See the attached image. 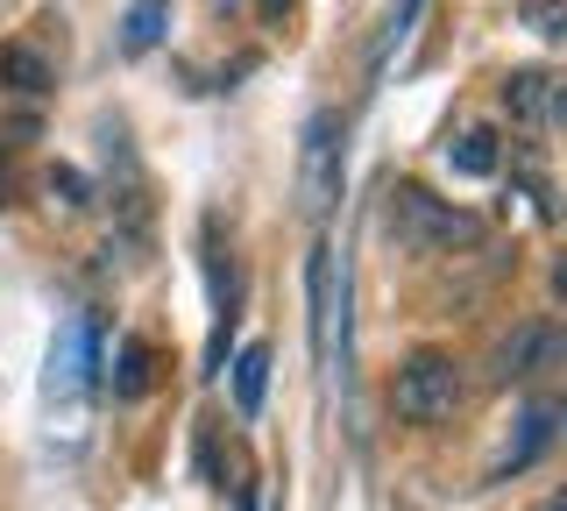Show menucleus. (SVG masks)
Returning a JSON list of instances; mask_svg holds the SVG:
<instances>
[{
    "mask_svg": "<svg viewBox=\"0 0 567 511\" xmlns=\"http://www.w3.org/2000/svg\"><path fill=\"white\" fill-rule=\"evenodd\" d=\"M348 292H354L348 249H333V242H312V256H306V306H312V362L327 369V377H341V391H348Z\"/></svg>",
    "mask_w": 567,
    "mask_h": 511,
    "instance_id": "obj_1",
    "label": "nucleus"
},
{
    "mask_svg": "<svg viewBox=\"0 0 567 511\" xmlns=\"http://www.w3.org/2000/svg\"><path fill=\"white\" fill-rule=\"evenodd\" d=\"M348 200V121L341 108H312L306 135H298V206L306 221L327 227Z\"/></svg>",
    "mask_w": 567,
    "mask_h": 511,
    "instance_id": "obj_2",
    "label": "nucleus"
},
{
    "mask_svg": "<svg viewBox=\"0 0 567 511\" xmlns=\"http://www.w3.org/2000/svg\"><path fill=\"white\" fill-rule=\"evenodd\" d=\"M390 235L412 256H440V249H468L483 235V221L447 206V200H433V192H419V185H398L390 192Z\"/></svg>",
    "mask_w": 567,
    "mask_h": 511,
    "instance_id": "obj_3",
    "label": "nucleus"
},
{
    "mask_svg": "<svg viewBox=\"0 0 567 511\" xmlns=\"http://www.w3.org/2000/svg\"><path fill=\"white\" fill-rule=\"evenodd\" d=\"M390 412H398L404 427H447L461 412V369L447 356H433V348H419V356L398 362V377H390Z\"/></svg>",
    "mask_w": 567,
    "mask_h": 511,
    "instance_id": "obj_4",
    "label": "nucleus"
},
{
    "mask_svg": "<svg viewBox=\"0 0 567 511\" xmlns=\"http://www.w3.org/2000/svg\"><path fill=\"white\" fill-rule=\"evenodd\" d=\"M100 384V320L93 313H64V327L50 334V362H43V398L50 405H85V391Z\"/></svg>",
    "mask_w": 567,
    "mask_h": 511,
    "instance_id": "obj_5",
    "label": "nucleus"
},
{
    "mask_svg": "<svg viewBox=\"0 0 567 511\" xmlns=\"http://www.w3.org/2000/svg\"><path fill=\"white\" fill-rule=\"evenodd\" d=\"M554 440H560V405H554V398L525 405V412H518V433H511L504 454L489 462V483H511V476H525L546 448H554Z\"/></svg>",
    "mask_w": 567,
    "mask_h": 511,
    "instance_id": "obj_6",
    "label": "nucleus"
},
{
    "mask_svg": "<svg viewBox=\"0 0 567 511\" xmlns=\"http://www.w3.org/2000/svg\"><path fill=\"white\" fill-rule=\"evenodd\" d=\"M554 362H560V327L532 320L489 356V384H525V377H539V369H554Z\"/></svg>",
    "mask_w": 567,
    "mask_h": 511,
    "instance_id": "obj_7",
    "label": "nucleus"
},
{
    "mask_svg": "<svg viewBox=\"0 0 567 511\" xmlns=\"http://www.w3.org/2000/svg\"><path fill=\"white\" fill-rule=\"evenodd\" d=\"M50 85H58V72H50V58L35 43H0V93H8L22 114L43 108Z\"/></svg>",
    "mask_w": 567,
    "mask_h": 511,
    "instance_id": "obj_8",
    "label": "nucleus"
},
{
    "mask_svg": "<svg viewBox=\"0 0 567 511\" xmlns=\"http://www.w3.org/2000/svg\"><path fill=\"white\" fill-rule=\"evenodd\" d=\"M106 391H114L121 405H135V398H150V391H156V348L142 341V334L114 341V369H106Z\"/></svg>",
    "mask_w": 567,
    "mask_h": 511,
    "instance_id": "obj_9",
    "label": "nucleus"
},
{
    "mask_svg": "<svg viewBox=\"0 0 567 511\" xmlns=\"http://www.w3.org/2000/svg\"><path fill=\"white\" fill-rule=\"evenodd\" d=\"M227 377H235V412H241V419H256V412H262V398H270V341L235 348Z\"/></svg>",
    "mask_w": 567,
    "mask_h": 511,
    "instance_id": "obj_10",
    "label": "nucleus"
},
{
    "mask_svg": "<svg viewBox=\"0 0 567 511\" xmlns=\"http://www.w3.org/2000/svg\"><path fill=\"white\" fill-rule=\"evenodd\" d=\"M164 37H171V0H128V14H121V50H128V58H150Z\"/></svg>",
    "mask_w": 567,
    "mask_h": 511,
    "instance_id": "obj_11",
    "label": "nucleus"
},
{
    "mask_svg": "<svg viewBox=\"0 0 567 511\" xmlns=\"http://www.w3.org/2000/svg\"><path fill=\"white\" fill-rule=\"evenodd\" d=\"M447 164L461 171V178H496V164H504V156H496V135L489 129H461L454 143H447Z\"/></svg>",
    "mask_w": 567,
    "mask_h": 511,
    "instance_id": "obj_12",
    "label": "nucleus"
},
{
    "mask_svg": "<svg viewBox=\"0 0 567 511\" xmlns=\"http://www.w3.org/2000/svg\"><path fill=\"white\" fill-rule=\"evenodd\" d=\"M504 108L518 121H546V114H554V79H546V72H511L504 79Z\"/></svg>",
    "mask_w": 567,
    "mask_h": 511,
    "instance_id": "obj_13",
    "label": "nucleus"
},
{
    "mask_svg": "<svg viewBox=\"0 0 567 511\" xmlns=\"http://www.w3.org/2000/svg\"><path fill=\"white\" fill-rule=\"evenodd\" d=\"M419 8H425V0H398V8H390V22H383V43H377V64L390 58V50H398L404 43V29H412L419 22Z\"/></svg>",
    "mask_w": 567,
    "mask_h": 511,
    "instance_id": "obj_14",
    "label": "nucleus"
},
{
    "mask_svg": "<svg viewBox=\"0 0 567 511\" xmlns=\"http://www.w3.org/2000/svg\"><path fill=\"white\" fill-rule=\"evenodd\" d=\"M50 200H64V206H93V185H85V171H50Z\"/></svg>",
    "mask_w": 567,
    "mask_h": 511,
    "instance_id": "obj_15",
    "label": "nucleus"
},
{
    "mask_svg": "<svg viewBox=\"0 0 567 511\" xmlns=\"http://www.w3.org/2000/svg\"><path fill=\"white\" fill-rule=\"evenodd\" d=\"M525 22L539 29L546 43H560V37H567V29H560V22H567V8H560V0H532V14H525Z\"/></svg>",
    "mask_w": 567,
    "mask_h": 511,
    "instance_id": "obj_16",
    "label": "nucleus"
},
{
    "mask_svg": "<svg viewBox=\"0 0 567 511\" xmlns=\"http://www.w3.org/2000/svg\"><path fill=\"white\" fill-rule=\"evenodd\" d=\"M284 8H291V0H262V14H270V22H277V14H284Z\"/></svg>",
    "mask_w": 567,
    "mask_h": 511,
    "instance_id": "obj_17",
    "label": "nucleus"
},
{
    "mask_svg": "<svg viewBox=\"0 0 567 511\" xmlns=\"http://www.w3.org/2000/svg\"><path fill=\"white\" fill-rule=\"evenodd\" d=\"M0 200H8V150H0Z\"/></svg>",
    "mask_w": 567,
    "mask_h": 511,
    "instance_id": "obj_18",
    "label": "nucleus"
},
{
    "mask_svg": "<svg viewBox=\"0 0 567 511\" xmlns=\"http://www.w3.org/2000/svg\"><path fill=\"white\" fill-rule=\"evenodd\" d=\"M241 511H256V504H248V498H241Z\"/></svg>",
    "mask_w": 567,
    "mask_h": 511,
    "instance_id": "obj_19",
    "label": "nucleus"
},
{
    "mask_svg": "<svg viewBox=\"0 0 567 511\" xmlns=\"http://www.w3.org/2000/svg\"><path fill=\"white\" fill-rule=\"evenodd\" d=\"M227 8H235V0H227Z\"/></svg>",
    "mask_w": 567,
    "mask_h": 511,
    "instance_id": "obj_20",
    "label": "nucleus"
}]
</instances>
